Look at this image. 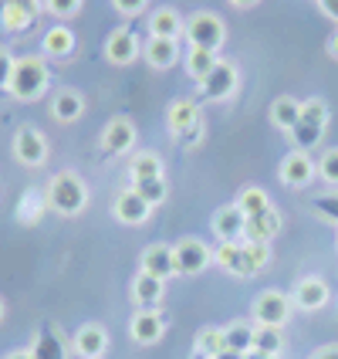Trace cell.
Masks as SVG:
<instances>
[{
	"label": "cell",
	"mask_w": 338,
	"mask_h": 359,
	"mask_svg": "<svg viewBox=\"0 0 338 359\" xmlns=\"http://www.w3.org/2000/svg\"><path fill=\"white\" fill-rule=\"evenodd\" d=\"M88 183L75 170H58L44 187V207L55 210L58 217H78L88 210Z\"/></svg>",
	"instance_id": "obj_1"
},
{
	"label": "cell",
	"mask_w": 338,
	"mask_h": 359,
	"mask_svg": "<svg viewBox=\"0 0 338 359\" xmlns=\"http://www.w3.org/2000/svg\"><path fill=\"white\" fill-rule=\"evenodd\" d=\"M51 85V68L44 55H24L14 61V75L7 85V95L17 102H38Z\"/></svg>",
	"instance_id": "obj_2"
},
{
	"label": "cell",
	"mask_w": 338,
	"mask_h": 359,
	"mask_svg": "<svg viewBox=\"0 0 338 359\" xmlns=\"http://www.w3.org/2000/svg\"><path fill=\"white\" fill-rule=\"evenodd\" d=\"M325 126H328V105H325V99H304L301 102V119H298V126L291 129L295 149H304V153H308L311 146H318Z\"/></svg>",
	"instance_id": "obj_3"
},
{
	"label": "cell",
	"mask_w": 338,
	"mask_h": 359,
	"mask_svg": "<svg viewBox=\"0 0 338 359\" xmlns=\"http://www.w3.org/2000/svg\"><path fill=\"white\" fill-rule=\"evenodd\" d=\"M183 38L190 41V48H206V51H220L227 41V24L213 14V11H197L186 18V31Z\"/></svg>",
	"instance_id": "obj_4"
},
{
	"label": "cell",
	"mask_w": 338,
	"mask_h": 359,
	"mask_svg": "<svg viewBox=\"0 0 338 359\" xmlns=\"http://www.w3.org/2000/svg\"><path fill=\"white\" fill-rule=\"evenodd\" d=\"M166 126L179 142H199L203 136V116H199L197 99H176L166 109Z\"/></svg>",
	"instance_id": "obj_5"
},
{
	"label": "cell",
	"mask_w": 338,
	"mask_h": 359,
	"mask_svg": "<svg viewBox=\"0 0 338 359\" xmlns=\"http://www.w3.org/2000/svg\"><path fill=\"white\" fill-rule=\"evenodd\" d=\"M10 153H14V160H17L20 166H31V170H38V166H44V163H48L51 146H48V136L41 133L38 126H20L17 133H14Z\"/></svg>",
	"instance_id": "obj_6"
},
{
	"label": "cell",
	"mask_w": 338,
	"mask_h": 359,
	"mask_svg": "<svg viewBox=\"0 0 338 359\" xmlns=\"http://www.w3.org/2000/svg\"><path fill=\"white\" fill-rule=\"evenodd\" d=\"M291 309H295V302H291L288 292L267 288V292H260L258 302H254V325H274V329H284L288 319H291Z\"/></svg>",
	"instance_id": "obj_7"
},
{
	"label": "cell",
	"mask_w": 338,
	"mask_h": 359,
	"mask_svg": "<svg viewBox=\"0 0 338 359\" xmlns=\"http://www.w3.org/2000/svg\"><path fill=\"white\" fill-rule=\"evenodd\" d=\"M173 255H176V271L179 275H203L210 264H213V251L210 244L199 238H179L173 244Z\"/></svg>",
	"instance_id": "obj_8"
},
{
	"label": "cell",
	"mask_w": 338,
	"mask_h": 359,
	"mask_svg": "<svg viewBox=\"0 0 338 359\" xmlns=\"http://www.w3.org/2000/svg\"><path fill=\"white\" fill-rule=\"evenodd\" d=\"M237 85H240L237 65H234V61H227V58H220L217 65H213V72L199 81V92H203V99L223 102V99H230V95L237 92Z\"/></svg>",
	"instance_id": "obj_9"
},
{
	"label": "cell",
	"mask_w": 338,
	"mask_h": 359,
	"mask_svg": "<svg viewBox=\"0 0 338 359\" xmlns=\"http://www.w3.org/2000/svg\"><path fill=\"white\" fill-rule=\"evenodd\" d=\"M136 140H139L136 122L125 119V116H115V119L105 122V129H101V153H108V156H129L136 149Z\"/></svg>",
	"instance_id": "obj_10"
},
{
	"label": "cell",
	"mask_w": 338,
	"mask_h": 359,
	"mask_svg": "<svg viewBox=\"0 0 338 359\" xmlns=\"http://www.w3.org/2000/svg\"><path fill=\"white\" fill-rule=\"evenodd\" d=\"M278 177L284 187L301 190V187H308L311 180L318 177V160H311V153H304V149H291V153L281 160Z\"/></svg>",
	"instance_id": "obj_11"
},
{
	"label": "cell",
	"mask_w": 338,
	"mask_h": 359,
	"mask_svg": "<svg viewBox=\"0 0 338 359\" xmlns=\"http://www.w3.org/2000/svg\"><path fill=\"white\" fill-rule=\"evenodd\" d=\"M44 14V0H3L0 4V27L20 34Z\"/></svg>",
	"instance_id": "obj_12"
},
{
	"label": "cell",
	"mask_w": 338,
	"mask_h": 359,
	"mask_svg": "<svg viewBox=\"0 0 338 359\" xmlns=\"http://www.w3.org/2000/svg\"><path fill=\"white\" fill-rule=\"evenodd\" d=\"M112 217L125 224V227H142L146 220L153 217V207L139 197V190L136 187H125L115 194V203H112Z\"/></svg>",
	"instance_id": "obj_13"
},
{
	"label": "cell",
	"mask_w": 338,
	"mask_h": 359,
	"mask_svg": "<svg viewBox=\"0 0 338 359\" xmlns=\"http://www.w3.org/2000/svg\"><path fill=\"white\" fill-rule=\"evenodd\" d=\"M328 299H332V288L318 275H304V278L295 281L291 302H295V309H301V312H321L328 305Z\"/></svg>",
	"instance_id": "obj_14"
},
{
	"label": "cell",
	"mask_w": 338,
	"mask_h": 359,
	"mask_svg": "<svg viewBox=\"0 0 338 359\" xmlns=\"http://www.w3.org/2000/svg\"><path fill=\"white\" fill-rule=\"evenodd\" d=\"M129 336L136 346H156L166 336V319L160 309H136V316L129 319Z\"/></svg>",
	"instance_id": "obj_15"
},
{
	"label": "cell",
	"mask_w": 338,
	"mask_h": 359,
	"mask_svg": "<svg viewBox=\"0 0 338 359\" xmlns=\"http://www.w3.org/2000/svg\"><path fill=\"white\" fill-rule=\"evenodd\" d=\"M142 55L139 48V38L129 31V27H115L108 38H105V61L115 65V68H125Z\"/></svg>",
	"instance_id": "obj_16"
},
{
	"label": "cell",
	"mask_w": 338,
	"mask_h": 359,
	"mask_svg": "<svg viewBox=\"0 0 338 359\" xmlns=\"http://www.w3.org/2000/svg\"><path fill=\"white\" fill-rule=\"evenodd\" d=\"M105 349H108V332L99 322H85L71 339V353L78 359H101Z\"/></svg>",
	"instance_id": "obj_17"
},
{
	"label": "cell",
	"mask_w": 338,
	"mask_h": 359,
	"mask_svg": "<svg viewBox=\"0 0 338 359\" xmlns=\"http://www.w3.org/2000/svg\"><path fill=\"white\" fill-rule=\"evenodd\" d=\"M139 271L153 275L160 281H169L176 278V255H173V244H153L142 251V261H139Z\"/></svg>",
	"instance_id": "obj_18"
},
{
	"label": "cell",
	"mask_w": 338,
	"mask_h": 359,
	"mask_svg": "<svg viewBox=\"0 0 338 359\" xmlns=\"http://www.w3.org/2000/svg\"><path fill=\"white\" fill-rule=\"evenodd\" d=\"M142 58H146L149 68L166 72V68L179 65L183 51H179V41H173V38H149L146 44H142Z\"/></svg>",
	"instance_id": "obj_19"
},
{
	"label": "cell",
	"mask_w": 338,
	"mask_h": 359,
	"mask_svg": "<svg viewBox=\"0 0 338 359\" xmlns=\"http://www.w3.org/2000/svg\"><path fill=\"white\" fill-rule=\"evenodd\" d=\"M244 231H247V217L240 214L237 203H223L217 214H213V234H217L220 244L244 241Z\"/></svg>",
	"instance_id": "obj_20"
},
{
	"label": "cell",
	"mask_w": 338,
	"mask_h": 359,
	"mask_svg": "<svg viewBox=\"0 0 338 359\" xmlns=\"http://www.w3.org/2000/svg\"><path fill=\"white\" fill-rule=\"evenodd\" d=\"M85 116V95L75 92V88H58L51 95V119L61 122V126H71Z\"/></svg>",
	"instance_id": "obj_21"
},
{
	"label": "cell",
	"mask_w": 338,
	"mask_h": 359,
	"mask_svg": "<svg viewBox=\"0 0 338 359\" xmlns=\"http://www.w3.org/2000/svg\"><path fill=\"white\" fill-rule=\"evenodd\" d=\"M75 31L68 27V24H55V27H48L44 31V38H41V51H44V58H71L75 55Z\"/></svg>",
	"instance_id": "obj_22"
},
{
	"label": "cell",
	"mask_w": 338,
	"mask_h": 359,
	"mask_svg": "<svg viewBox=\"0 0 338 359\" xmlns=\"http://www.w3.org/2000/svg\"><path fill=\"white\" fill-rule=\"evenodd\" d=\"M271 264V244L260 241H240V271L237 278H254Z\"/></svg>",
	"instance_id": "obj_23"
},
{
	"label": "cell",
	"mask_w": 338,
	"mask_h": 359,
	"mask_svg": "<svg viewBox=\"0 0 338 359\" xmlns=\"http://www.w3.org/2000/svg\"><path fill=\"white\" fill-rule=\"evenodd\" d=\"M146 27H149V38H173V41H179L183 38V31H186V20L179 18V11H173V7H160V11H153V14H149Z\"/></svg>",
	"instance_id": "obj_24"
},
{
	"label": "cell",
	"mask_w": 338,
	"mask_h": 359,
	"mask_svg": "<svg viewBox=\"0 0 338 359\" xmlns=\"http://www.w3.org/2000/svg\"><path fill=\"white\" fill-rule=\"evenodd\" d=\"M281 210L278 207H267L264 214L247 220V231H244V241H260V244H271V241L281 234Z\"/></svg>",
	"instance_id": "obj_25"
},
{
	"label": "cell",
	"mask_w": 338,
	"mask_h": 359,
	"mask_svg": "<svg viewBox=\"0 0 338 359\" xmlns=\"http://www.w3.org/2000/svg\"><path fill=\"white\" fill-rule=\"evenodd\" d=\"M132 302H136V309H160L162 295H166V281L153 278V275H146L139 271L136 278H132Z\"/></svg>",
	"instance_id": "obj_26"
},
{
	"label": "cell",
	"mask_w": 338,
	"mask_h": 359,
	"mask_svg": "<svg viewBox=\"0 0 338 359\" xmlns=\"http://www.w3.org/2000/svg\"><path fill=\"white\" fill-rule=\"evenodd\" d=\"M160 177H162V160L153 149L132 153V160H129V180H132V187L149 183V180H160Z\"/></svg>",
	"instance_id": "obj_27"
},
{
	"label": "cell",
	"mask_w": 338,
	"mask_h": 359,
	"mask_svg": "<svg viewBox=\"0 0 338 359\" xmlns=\"http://www.w3.org/2000/svg\"><path fill=\"white\" fill-rule=\"evenodd\" d=\"M251 353H260V356H267V359H278L281 353H284V329H274V325H254Z\"/></svg>",
	"instance_id": "obj_28"
},
{
	"label": "cell",
	"mask_w": 338,
	"mask_h": 359,
	"mask_svg": "<svg viewBox=\"0 0 338 359\" xmlns=\"http://www.w3.org/2000/svg\"><path fill=\"white\" fill-rule=\"evenodd\" d=\"M301 119V102L291 99V95H278V99L271 102V126L274 129H284V133H291Z\"/></svg>",
	"instance_id": "obj_29"
},
{
	"label": "cell",
	"mask_w": 338,
	"mask_h": 359,
	"mask_svg": "<svg viewBox=\"0 0 338 359\" xmlns=\"http://www.w3.org/2000/svg\"><path fill=\"white\" fill-rule=\"evenodd\" d=\"M234 203L240 207V214H244L247 220L258 217V214H264L267 207H274V203H271V197H267V190H260V187H254V183H251V187H244Z\"/></svg>",
	"instance_id": "obj_30"
},
{
	"label": "cell",
	"mask_w": 338,
	"mask_h": 359,
	"mask_svg": "<svg viewBox=\"0 0 338 359\" xmlns=\"http://www.w3.org/2000/svg\"><path fill=\"white\" fill-rule=\"evenodd\" d=\"M183 61H186V72H190V79L203 81L210 72H213V65L220 61L217 51H206V48H190L186 55H183Z\"/></svg>",
	"instance_id": "obj_31"
},
{
	"label": "cell",
	"mask_w": 338,
	"mask_h": 359,
	"mask_svg": "<svg viewBox=\"0 0 338 359\" xmlns=\"http://www.w3.org/2000/svg\"><path fill=\"white\" fill-rule=\"evenodd\" d=\"M223 339H227V349L230 353H251V342H254V325L251 322H230V325H223Z\"/></svg>",
	"instance_id": "obj_32"
},
{
	"label": "cell",
	"mask_w": 338,
	"mask_h": 359,
	"mask_svg": "<svg viewBox=\"0 0 338 359\" xmlns=\"http://www.w3.org/2000/svg\"><path fill=\"white\" fill-rule=\"evenodd\" d=\"M193 349H197L203 359H217L220 353H227L223 329H217V325H210V329H199V332H197V342H193Z\"/></svg>",
	"instance_id": "obj_33"
},
{
	"label": "cell",
	"mask_w": 338,
	"mask_h": 359,
	"mask_svg": "<svg viewBox=\"0 0 338 359\" xmlns=\"http://www.w3.org/2000/svg\"><path fill=\"white\" fill-rule=\"evenodd\" d=\"M31 356L34 359H64L68 349H64V339H61L58 332H41V339L34 342Z\"/></svg>",
	"instance_id": "obj_34"
},
{
	"label": "cell",
	"mask_w": 338,
	"mask_h": 359,
	"mask_svg": "<svg viewBox=\"0 0 338 359\" xmlns=\"http://www.w3.org/2000/svg\"><path fill=\"white\" fill-rule=\"evenodd\" d=\"M213 264L227 275H237L240 271V241H227V244H217L213 251Z\"/></svg>",
	"instance_id": "obj_35"
},
{
	"label": "cell",
	"mask_w": 338,
	"mask_h": 359,
	"mask_svg": "<svg viewBox=\"0 0 338 359\" xmlns=\"http://www.w3.org/2000/svg\"><path fill=\"white\" fill-rule=\"evenodd\" d=\"M139 190V197L156 210V207H162L166 203V197H169V183H166V177H160V180H149V183H139L136 187Z\"/></svg>",
	"instance_id": "obj_36"
},
{
	"label": "cell",
	"mask_w": 338,
	"mask_h": 359,
	"mask_svg": "<svg viewBox=\"0 0 338 359\" xmlns=\"http://www.w3.org/2000/svg\"><path fill=\"white\" fill-rule=\"evenodd\" d=\"M81 4H85V0H44V14H51L58 24H64V20L78 18Z\"/></svg>",
	"instance_id": "obj_37"
},
{
	"label": "cell",
	"mask_w": 338,
	"mask_h": 359,
	"mask_svg": "<svg viewBox=\"0 0 338 359\" xmlns=\"http://www.w3.org/2000/svg\"><path fill=\"white\" fill-rule=\"evenodd\" d=\"M318 177L328 183V187H338V146L325 149L318 156Z\"/></svg>",
	"instance_id": "obj_38"
},
{
	"label": "cell",
	"mask_w": 338,
	"mask_h": 359,
	"mask_svg": "<svg viewBox=\"0 0 338 359\" xmlns=\"http://www.w3.org/2000/svg\"><path fill=\"white\" fill-rule=\"evenodd\" d=\"M14 51L10 48H3L0 44V92H7V85H10V75H14Z\"/></svg>",
	"instance_id": "obj_39"
},
{
	"label": "cell",
	"mask_w": 338,
	"mask_h": 359,
	"mask_svg": "<svg viewBox=\"0 0 338 359\" xmlns=\"http://www.w3.org/2000/svg\"><path fill=\"white\" fill-rule=\"evenodd\" d=\"M112 7H115L119 18H139L142 11L149 7V0H112Z\"/></svg>",
	"instance_id": "obj_40"
},
{
	"label": "cell",
	"mask_w": 338,
	"mask_h": 359,
	"mask_svg": "<svg viewBox=\"0 0 338 359\" xmlns=\"http://www.w3.org/2000/svg\"><path fill=\"white\" fill-rule=\"evenodd\" d=\"M318 210H328V217H325V220H335V224H338V197L318 200Z\"/></svg>",
	"instance_id": "obj_41"
},
{
	"label": "cell",
	"mask_w": 338,
	"mask_h": 359,
	"mask_svg": "<svg viewBox=\"0 0 338 359\" xmlns=\"http://www.w3.org/2000/svg\"><path fill=\"white\" fill-rule=\"evenodd\" d=\"M311 359H338V342H332V346H321V349H315V353H311Z\"/></svg>",
	"instance_id": "obj_42"
},
{
	"label": "cell",
	"mask_w": 338,
	"mask_h": 359,
	"mask_svg": "<svg viewBox=\"0 0 338 359\" xmlns=\"http://www.w3.org/2000/svg\"><path fill=\"white\" fill-rule=\"evenodd\" d=\"M318 7H321L325 18H332L338 24V0H318Z\"/></svg>",
	"instance_id": "obj_43"
},
{
	"label": "cell",
	"mask_w": 338,
	"mask_h": 359,
	"mask_svg": "<svg viewBox=\"0 0 338 359\" xmlns=\"http://www.w3.org/2000/svg\"><path fill=\"white\" fill-rule=\"evenodd\" d=\"M325 48H328V55L338 61V31H332V38H328V44H325Z\"/></svg>",
	"instance_id": "obj_44"
},
{
	"label": "cell",
	"mask_w": 338,
	"mask_h": 359,
	"mask_svg": "<svg viewBox=\"0 0 338 359\" xmlns=\"http://www.w3.org/2000/svg\"><path fill=\"white\" fill-rule=\"evenodd\" d=\"M260 0H230V7H237V11H251V7H258Z\"/></svg>",
	"instance_id": "obj_45"
},
{
	"label": "cell",
	"mask_w": 338,
	"mask_h": 359,
	"mask_svg": "<svg viewBox=\"0 0 338 359\" xmlns=\"http://www.w3.org/2000/svg\"><path fill=\"white\" fill-rule=\"evenodd\" d=\"M3 359H34V356H31V349H10Z\"/></svg>",
	"instance_id": "obj_46"
},
{
	"label": "cell",
	"mask_w": 338,
	"mask_h": 359,
	"mask_svg": "<svg viewBox=\"0 0 338 359\" xmlns=\"http://www.w3.org/2000/svg\"><path fill=\"white\" fill-rule=\"evenodd\" d=\"M217 359H244V356H240V353H230V349H227V353H220Z\"/></svg>",
	"instance_id": "obj_47"
},
{
	"label": "cell",
	"mask_w": 338,
	"mask_h": 359,
	"mask_svg": "<svg viewBox=\"0 0 338 359\" xmlns=\"http://www.w3.org/2000/svg\"><path fill=\"white\" fill-rule=\"evenodd\" d=\"M3 316H7V302L0 299V322H3Z\"/></svg>",
	"instance_id": "obj_48"
},
{
	"label": "cell",
	"mask_w": 338,
	"mask_h": 359,
	"mask_svg": "<svg viewBox=\"0 0 338 359\" xmlns=\"http://www.w3.org/2000/svg\"><path fill=\"white\" fill-rule=\"evenodd\" d=\"M244 359H267V356H260V353H244Z\"/></svg>",
	"instance_id": "obj_49"
}]
</instances>
